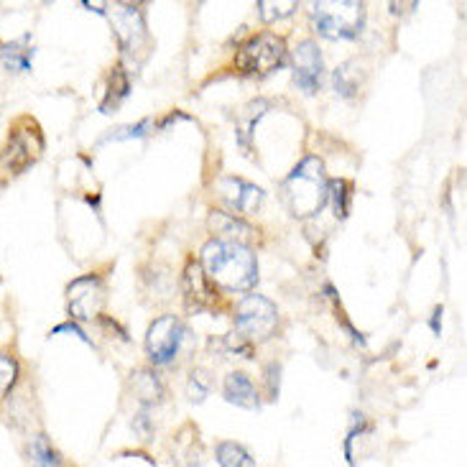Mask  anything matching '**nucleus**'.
<instances>
[{
  "mask_svg": "<svg viewBox=\"0 0 467 467\" xmlns=\"http://www.w3.org/2000/svg\"><path fill=\"white\" fill-rule=\"evenodd\" d=\"M202 271L210 284L228 291H248L258 284L255 253L233 240H210L202 248Z\"/></svg>",
  "mask_w": 467,
  "mask_h": 467,
  "instance_id": "obj_1",
  "label": "nucleus"
},
{
  "mask_svg": "<svg viewBox=\"0 0 467 467\" xmlns=\"http://www.w3.org/2000/svg\"><path fill=\"white\" fill-rule=\"evenodd\" d=\"M284 200L289 204L294 217L317 215L327 202V179L325 166L317 156H306L291 169V174L284 182Z\"/></svg>",
  "mask_w": 467,
  "mask_h": 467,
  "instance_id": "obj_2",
  "label": "nucleus"
},
{
  "mask_svg": "<svg viewBox=\"0 0 467 467\" xmlns=\"http://www.w3.org/2000/svg\"><path fill=\"white\" fill-rule=\"evenodd\" d=\"M312 24L325 38H355L366 24V5L353 0H322L312 3Z\"/></svg>",
  "mask_w": 467,
  "mask_h": 467,
  "instance_id": "obj_3",
  "label": "nucleus"
},
{
  "mask_svg": "<svg viewBox=\"0 0 467 467\" xmlns=\"http://www.w3.org/2000/svg\"><path fill=\"white\" fill-rule=\"evenodd\" d=\"M44 151V136L31 118L16 120L8 133V143L0 151V164L11 174H21L31 164H36V159Z\"/></svg>",
  "mask_w": 467,
  "mask_h": 467,
  "instance_id": "obj_4",
  "label": "nucleus"
},
{
  "mask_svg": "<svg viewBox=\"0 0 467 467\" xmlns=\"http://www.w3.org/2000/svg\"><path fill=\"white\" fill-rule=\"evenodd\" d=\"M278 327V309L271 299L261 294H248L238 304V317H235V329L238 337L248 342H264L274 337Z\"/></svg>",
  "mask_w": 467,
  "mask_h": 467,
  "instance_id": "obj_5",
  "label": "nucleus"
},
{
  "mask_svg": "<svg viewBox=\"0 0 467 467\" xmlns=\"http://www.w3.org/2000/svg\"><path fill=\"white\" fill-rule=\"evenodd\" d=\"M286 59V41L276 34H258L240 47L235 69L243 75H268Z\"/></svg>",
  "mask_w": 467,
  "mask_h": 467,
  "instance_id": "obj_6",
  "label": "nucleus"
},
{
  "mask_svg": "<svg viewBox=\"0 0 467 467\" xmlns=\"http://www.w3.org/2000/svg\"><path fill=\"white\" fill-rule=\"evenodd\" d=\"M187 327L184 322L174 315H161L159 319H153L151 327L146 332V355L149 360L156 366L171 363L179 355V348L184 342Z\"/></svg>",
  "mask_w": 467,
  "mask_h": 467,
  "instance_id": "obj_7",
  "label": "nucleus"
},
{
  "mask_svg": "<svg viewBox=\"0 0 467 467\" xmlns=\"http://www.w3.org/2000/svg\"><path fill=\"white\" fill-rule=\"evenodd\" d=\"M67 304H69V315L79 322H89L102 312L105 304V281L98 274H85L75 278L67 286Z\"/></svg>",
  "mask_w": 467,
  "mask_h": 467,
  "instance_id": "obj_8",
  "label": "nucleus"
},
{
  "mask_svg": "<svg viewBox=\"0 0 467 467\" xmlns=\"http://www.w3.org/2000/svg\"><path fill=\"white\" fill-rule=\"evenodd\" d=\"M291 67H294V82L315 95L317 89L322 88V75H325V62H322V51L317 47L312 38L302 41L296 51H294V59H291Z\"/></svg>",
  "mask_w": 467,
  "mask_h": 467,
  "instance_id": "obj_9",
  "label": "nucleus"
},
{
  "mask_svg": "<svg viewBox=\"0 0 467 467\" xmlns=\"http://www.w3.org/2000/svg\"><path fill=\"white\" fill-rule=\"evenodd\" d=\"M217 192H220L223 202L228 204L230 210L238 217L258 213V210H261V202H264V190L240 177H225L217 184ZM233 213H230V215H233Z\"/></svg>",
  "mask_w": 467,
  "mask_h": 467,
  "instance_id": "obj_10",
  "label": "nucleus"
},
{
  "mask_svg": "<svg viewBox=\"0 0 467 467\" xmlns=\"http://www.w3.org/2000/svg\"><path fill=\"white\" fill-rule=\"evenodd\" d=\"M110 21H113L115 36L120 41V47L126 51H136L146 41V21L139 5H110Z\"/></svg>",
  "mask_w": 467,
  "mask_h": 467,
  "instance_id": "obj_11",
  "label": "nucleus"
},
{
  "mask_svg": "<svg viewBox=\"0 0 467 467\" xmlns=\"http://www.w3.org/2000/svg\"><path fill=\"white\" fill-rule=\"evenodd\" d=\"M182 289H184V299H187V306L194 309V312H200L204 306H210L213 299H215V294H213V284H210V278L204 276L202 265L197 264V261H187L184 265V276H182Z\"/></svg>",
  "mask_w": 467,
  "mask_h": 467,
  "instance_id": "obj_12",
  "label": "nucleus"
},
{
  "mask_svg": "<svg viewBox=\"0 0 467 467\" xmlns=\"http://www.w3.org/2000/svg\"><path fill=\"white\" fill-rule=\"evenodd\" d=\"M223 396L230 404L240 406V409H248V411H255L261 409V396H258V389L253 386V380L245 376V373H230L225 376V383H223Z\"/></svg>",
  "mask_w": 467,
  "mask_h": 467,
  "instance_id": "obj_13",
  "label": "nucleus"
},
{
  "mask_svg": "<svg viewBox=\"0 0 467 467\" xmlns=\"http://www.w3.org/2000/svg\"><path fill=\"white\" fill-rule=\"evenodd\" d=\"M210 228L215 230L217 235L223 238L217 240H233V243H243L253 235V228L238 215H230V213H213L210 215Z\"/></svg>",
  "mask_w": 467,
  "mask_h": 467,
  "instance_id": "obj_14",
  "label": "nucleus"
},
{
  "mask_svg": "<svg viewBox=\"0 0 467 467\" xmlns=\"http://www.w3.org/2000/svg\"><path fill=\"white\" fill-rule=\"evenodd\" d=\"M28 460L34 467H64L62 452L54 447L47 434H36L28 442Z\"/></svg>",
  "mask_w": 467,
  "mask_h": 467,
  "instance_id": "obj_15",
  "label": "nucleus"
},
{
  "mask_svg": "<svg viewBox=\"0 0 467 467\" xmlns=\"http://www.w3.org/2000/svg\"><path fill=\"white\" fill-rule=\"evenodd\" d=\"M215 460L220 467H255V457L238 442H217L215 444Z\"/></svg>",
  "mask_w": 467,
  "mask_h": 467,
  "instance_id": "obj_16",
  "label": "nucleus"
},
{
  "mask_svg": "<svg viewBox=\"0 0 467 467\" xmlns=\"http://www.w3.org/2000/svg\"><path fill=\"white\" fill-rule=\"evenodd\" d=\"M360 82H363V69L358 62H345L335 69V89L345 98H353L360 89Z\"/></svg>",
  "mask_w": 467,
  "mask_h": 467,
  "instance_id": "obj_17",
  "label": "nucleus"
},
{
  "mask_svg": "<svg viewBox=\"0 0 467 467\" xmlns=\"http://www.w3.org/2000/svg\"><path fill=\"white\" fill-rule=\"evenodd\" d=\"M327 197H332L335 217H348L350 213V200H353V187L345 179H332L327 184Z\"/></svg>",
  "mask_w": 467,
  "mask_h": 467,
  "instance_id": "obj_18",
  "label": "nucleus"
},
{
  "mask_svg": "<svg viewBox=\"0 0 467 467\" xmlns=\"http://www.w3.org/2000/svg\"><path fill=\"white\" fill-rule=\"evenodd\" d=\"M0 57H3L5 67L13 69V72H28L31 69L34 49H28L24 44H11V47H5V49L0 51Z\"/></svg>",
  "mask_w": 467,
  "mask_h": 467,
  "instance_id": "obj_19",
  "label": "nucleus"
},
{
  "mask_svg": "<svg viewBox=\"0 0 467 467\" xmlns=\"http://www.w3.org/2000/svg\"><path fill=\"white\" fill-rule=\"evenodd\" d=\"M255 8H258L261 21H265V24H274V21H278V18H286V16H291V13L299 8V3H296V0H278V3L261 0Z\"/></svg>",
  "mask_w": 467,
  "mask_h": 467,
  "instance_id": "obj_20",
  "label": "nucleus"
},
{
  "mask_svg": "<svg viewBox=\"0 0 467 467\" xmlns=\"http://www.w3.org/2000/svg\"><path fill=\"white\" fill-rule=\"evenodd\" d=\"M128 89H130V85H128V77L126 72H123V67L118 64V67L113 69V75H110V95H108V100L102 102V113H108V108H110V105L118 108V102L126 98Z\"/></svg>",
  "mask_w": 467,
  "mask_h": 467,
  "instance_id": "obj_21",
  "label": "nucleus"
},
{
  "mask_svg": "<svg viewBox=\"0 0 467 467\" xmlns=\"http://www.w3.org/2000/svg\"><path fill=\"white\" fill-rule=\"evenodd\" d=\"M16 380H18V363H16V358L8 353H0V401L13 391Z\"/></svg>",
  "mask_w": 467,
  "mask_h": 467,
  "instance_id": "obj_22",
  "label": "nucleus"
},
{
  "mask_svg": "<svg viewBox=\"0 0 467 467\" xmlns=\"http://www.w3.org/2000/svg\"><path fill=\"white\" fill-rule=\"evenodd\" d=\"M210 391V379L204 370H194L190 379V399L192 401H202L204 396Z\"/></svg>",
  "mask_w": 467,
  "mask_h": 467,
  "instance_id": "obj_23",
  "label": "nucleus"
},
{
  "mask_svg": "<svg viewBox=\"0 0 467 467\" xmlns=\"http://www.w3.org/2000/svg\"><path fill=\"white\" fill-rule=\"evenodd\" d=\"M54 332H72L75 337H79V340H82V342H88V345H92V340H89L88 335H85L82 329L77 327V325H59V327L54 329Z\"/></svg>",
  "mask_w": 467,
  "mask_h": 467,
  "instance_id": "obj_24",
  "label": "nucleus"
},
{
  "mask_svg": "<svg viewBox=\"0 0 467 467\" xmlns=\"http://www.w3.org/2000/svg\"><path fill=\"white\" fill-rule=\"evenodd\" d=\"M177 467H204V462H202V457H200V455H187V457H182V460H179Z\"/></svg>",
  "mask_w": 467,
  "mask_h": 467,
  "instance_id": "obj_25",
  "label": "nucleus"
},
{
  "mask_svg": "<svg viewBox=\"0 0 467 467\" xmlns=\"http://www.w3.org/2000/svg\"><path fill=\"white\" fill-rule=\"evenodd\" d=\"M440 315H442V309H437V312H434V319H431V327H434L437 335H440Z\"/></svg>",
  "mask_w": 467,
  "mask_h": 467,
  "instance_id": "obj_26",
  "label": "nucleus"
}]
</instances>
